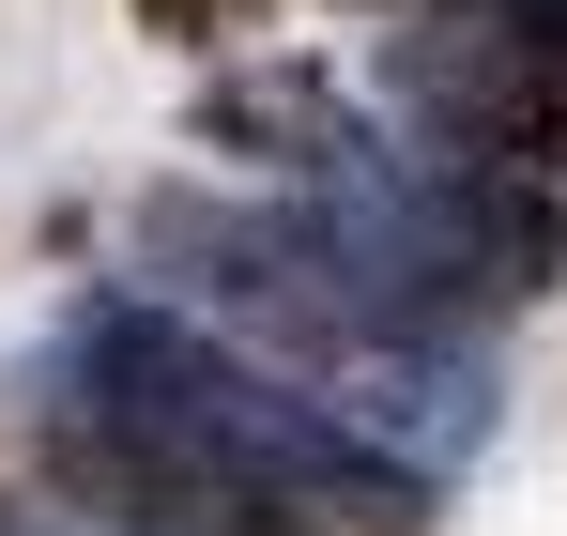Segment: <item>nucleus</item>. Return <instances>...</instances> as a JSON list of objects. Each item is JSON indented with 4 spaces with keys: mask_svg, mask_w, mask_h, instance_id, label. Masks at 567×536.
I'll use <instances>...</instances> for the list:
<instances>
[{
    "mask_svg": "<svg viewBox=\"0 0 567 536\" xmlns=\"http://www.w3.org/2000/svg\"><path fill=\"white\" fill-rule=\"evenodd\" d=\"M154 31H185V47H215V31H261V0H138Z\"/></svg>",
    "mask_w": 567,
    "mask_h": 536,
    "instance_id": "obj_3",
    "label": "nucleus"
},
{
    "mask_svg": "<svg viewBox=\"0 0 567 536\" xmlns=\"http://www.w3.org/2000/svg\"><path fill=\"white\" fill-rule=\"evenodd\" d=\"M47 475L123 536H338L414 522V460L322 414V383H277L261 353L199 338L169 307H78L62 353L31 368Z\"/></svg>",
    "mask_w": 567,
    "mask_h": 536,
    "instance_id": "obj_1",
    "label": "nucleus"
},
{
    "mask_svg": "<svg viewBox=\"0 0 567 536\" xmlns=\"http://www.w3.org/2000/svg\"><path fill=\"white\" fill-rule=\"evenodd\" d=\"M399 123L414 184L506 291L567 261V0H445L430 31H399Z\"/></svg>",
    "mask_w": 567,
    "mask_h": 536,
    "instance_id": "obj_2",
    "label": "nucleus"
},
{
    "mask_svg": "<svg viewBox=\"0 0 567 536\" xmlns=\"http://www.w3.org/2000/svg\"><path fill=\"white\" fill-rule=\"evenodd\" d=\"M0 536H31V522H0Z\"/></svg>",
    "mask_w": 567,
    "mask_h": 536,
    "instance_id": "obj_4",
    "label": "nucleus"
}]
</instances>
